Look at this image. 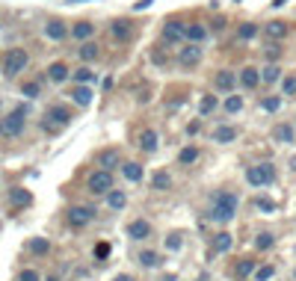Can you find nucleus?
I'll list each match as a JSON object with an SVG mask.
<instances>
[{
    "label": "nucleus",
    "instance_id": "obj_1",
    "mask_svg": "<svg viewBox=\"0 0 296 281\" xmlns=\"http://www.w3.org/2000/svg\"><path fill=\"white\" fill-rule=\"evenodd\" d=\"M237 216V195L234 192H219L210 204V219L216 222H231Z\"/></svg>",
    "mask_w": 296,
    "mask_h": 281
},
{
    "label": "nucleus",
    "instance_id": "obj_2",
    "mask_svg": "<svg viewBox=\"0 0 296 281\" xmlns=\"http://www.w3.org/2000/svg\"><path fill=\"white\" fill-rule=\"evenodd\" d=\"M24 116H27L24 107H18V110H12L9 116H3V119H0V136H6V139L18 136V133L24 130Z\"/></svg>",
    "mask_w": 296,
    "mask_h": 281
},
{
    "label": "nucleus",
    "instance_id": "obj_3",
    "mask_svg": "<svg viewBox=\"0 0 296 281\" xmlns=\"http://www.w3.org/2000/svg\"><path fill=\"white\" fill-rule=\"evenodd\" d=\"M30 63V57H27V51H21V48H12L9 54H6V60H3V74L6 77H15V74H21L24 68Z\"/></svg>",
    "mask_w": 296,
    "mask_h": 281
},
{
    "label": "nucleus",
    "instance_id": "obj_4",
    "mask_svg": "<svg viewBox=\"0 0 296 281\" xmlns=\"http://www.w3.org/2000/svg\"><path fill=\"white\" fill-rule=\"evenodd\" d=\"M246 181H249L252 187H266V184H272V181H275V169H272L269 163L249 166V169H246Z\"/></svg>",
    "mask_w": 296,
    "mask_h": 281
},
{
    "label": "nucleus",
    "instance_id": "obj_5",
    "mask_svg": "<svg viewBox=\"0 0 296 281\" xmlns=\"http://www.w3.org/2000/svg\"><path fill=\"white\" fill-rule=\"evenodd\" d=\"M86 187H89L92 195H107V192L113 189V172H107V169L92 172V175H89V181H86Z\"/></svg>",
    "mask_w": 296,
    "mask_h": 281
},
{
    "label": "nucleus",
    "instance_id": "obj_6",
    "mask_svg": "<svg viewBox=\"0 0 296 281\" xmlns=\"http://www.w3.org/2000/svg\"><path fill=\"white\" fill-rule=\"evenodd\" d=\"M68 119H71V113H68L66 107H54V110H48V119H45V130H60V127L68 125Z\"/></svg>",
    "mask_w": 296,
    "mask_h": 281
},
{
    "label": "nucleus",
    "instance_id": "obj_7",
    "mask_svg": "<svg viewBox=\"0 0 296 281\" xmlns=\"http://www.w3.org/2000/svg\"><path fill=\"white\" fill-rule=\"evenodd\" d=\"M163 39L166 42H181V39H187V24L178 21V18H169L163 24Z\"/></svg>",
    "mask_w": 296,
    "mask_h": 281
},
{
    "label": "nucleus",
    "instance_id": "obj_8",
    "mask_svg": "<svg viewBox=\"0 0 296 281\" xmlns=\"http://www.w3.org/2000/svg\"><path fill=\"white\" fill-rule=\"evenodd\" d=\"M95 219V210L92 207H71L68 210V222L74 225V228H83V225H89Z\"/></svg>",
    "mask_w": 296,
    "mask_h": 281
},
{
    "label": "nucleus",
    "instance_id": "obj_9",
    "mask_svg": "<svg viewBox=\"0 0 296 281\" xmlns=\"http://www.w3.org/2000/svg\"><path fill=\"white\" fill-rule=\"evenodd\" d=\"M178 63L184 65V68H193V65H198V63H201V48H198V45H187V48H181Z\"/></svg>",
    "mask_w": 296,
    "mask_h": 281
},
{
    "label": "nucleus",
    "instance_id": "obj_10",
    "mask_svg": "<svg viewBox=\"0 0 296 281\" xmlns=\"http://www.w3.org/2000/svg\"><path fill=\"white\" fill-rule=\"evenodd\" d=\"M139 148H142L145 154H154V151L160 148V136H157V130H142V133H139Z\"/></svg>",
    "mask_w": 296,
    "mask_h": 281
},
{
    "label": "nucleus",
    "instance_id": "obj_11",
    "mask_svg": "<svg viewBox=\"0 0 296 281\" xmlns=\"http://www.w3.org/2000/svg\"><path fill=\"white\" fill-rule=\"evenodd\" d=\"M272 139H275L278 145H290V142L296 139V130H293V125H287V122L275 125V130H272Z\"/></svg>",
    "mask_w": 296,
    "mask_h": 281
},
{
    "label": "nucleus",
    "instance_id": "obj_12",
    "mask_svg": "<svg viewBox=\"0 0 296 281\" xmlns=\"http://www.w3.org/2000/svg\"><path fill=\"white\" fill-rule=\"evenodd\" d=\"M237 80H240V86H243V89H255V86L261 83V71H258V68H252V65H246V68L240 71V77H237Z\"/></svg>",
    "mask_w": 296,
    "mask_h": 281
},
{
    "label": "nucleus",
    "instance_id": "obj_13",
    "mask_svg": "<svg viewBox=\"0 0 296 281\" xmlns=\"http://www.w3.org/2000/svg\"><path fill=\"white\" fill-rule=\"evenodd\" d=\"M148 234H151V225L145 219H133L131 225H128V237L131 240H145Z\"/></svg>",
    "mask_w": 296,
    "mask_h": 281
},
{
    "label": "nucleus",
    "instance_id": "obj_14",
    "mask_svg": "<svg viewBox=\"0 0 296 281\" xmlns=\"http://www.w3.org/2000/svg\"><path fill=\"white\" fill-rule=\"evenodd\" d=\"M237 133H240L237 127H231V125H219L216 130H213V139H216L219 145H228V142H234V139H237Z\"/></svg>",
    "mask_w": 296,
    "mask_h": 281
},
{
    "label": "nucleus",
    "instance_id": "obj_15",
    "mask_svg": "<svg viewBox=\"0 0 296 281\" xmlns=\"http://www.w3.org/2000/svg\"><path fill=\"white\" fill-rule=\"evenodd\" d=\"M290 33V24L287 21H269L266 24V39H284Z\"/></svg>",
    "mask_w": 296,
    "mask_h": 281
},
{
    "label": "nucleus",
    "instance_id": "obj_16",
    "mask_svg": "<svg viewBox=\"0 0 296 281\" xmlns=\"http://www.w3.org/2000/svg\"><path fill=\"white\" fill-rule=\"evenodd\" d=\"M45 36H48V39H54V42H60V39H66V36H68V27L63 24V21H48Z\"/></svg>",
    "mask_w": 296,
    "mask_h": 281
},
{
    "label": "nucleus",
    "instance_id": "obj_17",
    "mask_svg": "<svg viewBox=\"0 0 296 281\" xmlns=\"http://www.w3.org/2000/svg\"><path fill=\"white\" fill-rule=\"evenodd\" d=\"M92 33H95V24H92V21H80V24H74V27H71V36H74V39H80V42H86Z\"/></svg>",
    "mask_w": 296,
    "mask_h": 281
},
{
    "label": "nucleus",
    "instance_id": "obj_18",
    "mask_svg": "<svg viewBox=\"0 0 296 281\" xmlns=\"http://www.w3.org/2000/svg\"><path fill=\"white\" fill-rule=\"evenodd\" d=\"M98 163H101V169H113V166H119V151L116 148H107V151H101L98 154Z\"/></svg>",
    "mask_w": 296,
    "mask_h": 281
},
{
    "label": "nucleus",
    "instance_id": "obj_19",
    "mask_svg": "<svg viewBox=\"0 0 296 281\" xmlns=\"http://www.w3.org/2000/svg\"><path fill=\"white\" fill-rule=\"evenodd\" d=\"M231 234L228 231H219L216 237H213V251H219V254H225V251H231Z\"/></svg>",
    "mask_w": 296,
    "mask_h": 281
},
{
    "label": "nucleus",
    "instance_id": "obj_20",
    "mask_svg": "<svg viewBox=\"0 0 296 281\" xmlns=\"http://www.w3.org/2000/svg\"><path fill=\"white\" fill-rule=\"evenodd\" d=\"M107 204H110L113 210H122V207L128 204V195H125L122 189H110V192H107Z\"/></svg>",
    "mask_w": 296,
    "mask_h": 281
},
{
    "label": "nucleus",
    "instance_id": "obj_21",
    "mask_svg": "<svg viewBox=\"0 0 296 281\" xmlns=\"http://www.w3.org/2000/svg\"><path fill=\"white\" fill-rule=\"evenodd\" d=\"M234 83H237V77H234L231 71H219V74H216V89H219V92H231Z\"/></svg>",
    "mask_w": 296,
    "mask_h": 281
},
{
    "label": "nucleus",
    "instance_id": "obj_22",
    "mask_svg": "<svg viewBox=\"0 0 296 281\" xmlns=\"http://www.w3.org/2000/svg\"><path fill=\"white\" fill-rule=\"evenodd\" d=\"M9 198H12V204H15V207H24V204H30V201H33V195H30L27 189H21V187L9 189Z\"/></svg>",
    "mask_w": 296,
    "mask_h": 281
},
{
    "label": "nucleus",
    "instance_id": "obj_23",
    "mask_svg": "<svg viewBox=\"0 0 296 281\" xmlns=\"http://www.w3.org/2000/svg\"><path fill=\"white\" fill-rule=\"evenodd\" d=\"M71 98H74V104L89 107V104H92V89H89V86H77V89L71 92Z\"/></svg>",
    "mask_w": 296,
    "mask_h": 281
},
{
    "label": "nucleus",
    "instance_id": "obj_24",
    "mask_svg": "<svg viewBox=\"0 0 296 281\" xmlns=\"http://www.w3.org/2000/svg\"><path fill=\"white\" fill-rule=\"evenodd\" d=\"M187 39H190L193 45H201V42L207 39V30H204L201 24H187Z\"/></svg>",
    "mask_w": 296,
    "mask_h": 281
},
{
    "label": "nucleus",
    "instance_id": "obj_25",
    "mask_svg": "<svg viewBox=\"0 0 296 281\" xmlns=\"http://www.w3.org/2000/svg\"><path fill=\"white\" fill-rule=\"evenodd\" d=\"M48 77H51L54 83H63V80H68V68L63 63H54L48 68Z\"/></svg>",
    "mask_w": 296,
    "mask_h": 281
},
{
    "label": "nucleus",
    "instance_id": "obj_26",
    "mask_svg": "<svg viewBox=\"0 0 296 281\" xmlns=\"http://www.w3.org/2000/svg\"><path fill=\"white\" fill-rule=\"evenodd\" d=\"M216 104H219L216 95H204V98L198 101V113H201V116H210V113L216 110Z\"/></svg>",
    "mask_w": 296,
    "mask_h": 281
},
{
    "label": "nucleus",
    "instance_id": "obj_27",
    "mask_svg": "<svg viewBox=\"0 0 296 281\" xmlns=\"http://www.w3.org/2000/svg\"><path fill=\"white\" fill-rule=\"evenodd\" d=\"M122 172H125V178L133 181V184H136V181H142V166H139V163H125V166H122Z\"/></svg>",
    "mask_w": 296,
    "mask_h": 281
},
{
    "label": "nucleus",
    "instance_id": "obj_28",
    "mask_svg": "<svg viewBox=\"0 0 296 281\" xmlns=\"http://www.w3.org/2000/svg\"><path fill=\"white\" fill-rule=\"evenodd\" d=\"M151 187L166 192V189H172V178L166 175V172H154V178H151Z\"/></svg>",
    "mask_w": 296,
    "mask_h": 281
},
{
    "label": "nucleus",
    "instance_id": "obj_29",
    "mask_svg": "<svg viewBox=\"0 0 296 281\" xmlns=\"http://www.w3.org/2000/svg\"><path fill=\"white\" fill-rule=\"evenodd\" d=\"M110 33H113V39H128L131 36V24L128 21H113V27H110Z\"/></svg>",
    "mask_w": 296,
    "mask_h": 281
},
{
    "label": "nucleus",
    "instance_id": "obj_30",
    "mask_svg": "<svg viewBox=\"0 0 296 281\" xmlns=\"http://www.w3.org/2000/svg\"><path fill=\"white\" fill-rule=\"evenodd\" d=\"M98 57H101L98 45H92V42H86V45L80 48V60H86V63H92V60H98Z\"/></svg>",
    "mask_w": 296,
    "mask_h": 281
},
{
    "label": "nucleus",
    "instance_id": "obj_31",
    "mask_svg": "<svg viewBox=\"0 0 296 281\" xmlns=\"http://www.w3.org/2000/svg\"><path fill=\"white\" fill-rule=\"evenodd\" d=\"M178 160H181V166H190V163H196V160H198V148H196V145H187V148L178 154Z\"/></svg>",
    "mask_w": 296,
    "mask_h": 281
},
{
    "label": "nucleus",
    "instance_id": "obj_32",
    "mask_svg": "<svg viewBox=\"0 0 296 281\" xmlns=\"http://www.w3.org/2000/svg\"><path fill=\"white\" fill-rule=\"evenodd\" d=\"M278 77H281V68H278V65H266L261 71V80H266V83H275Z\"/></svg>",
    "mask_w": 296,
    "mask_h": 281
},
{
    "label": "nucleus",
    "instance_id": "obj_33",
    "mask_svg": "<svg viewBox=\"0 0 296 281\" xmlns=\"http://www.w3.org/2000/svg\"><path fill=\"white\" fill-rule=\"evenodd\" d=\"M48 249H51V243H48L45 237H36V240H30V251H33V254H48Z\"/></svg>",
    "mask_w": 296,
    "mask_h": 281
},
{
    "label": "nucleus",
    "instance_id": "obj_34",
    "mask_svg": "<svg viewBox=\"0 0 296 281\" xmlns=\"http://www.w3.org/2000/svg\"><path fill=\"white\" fill-rule=\"evenodd\" d=\"M139 263L142 266H160V254L157 251H142L139 254Z\"/></svg>",
    "mask_w": 296,
    "mask_h": 281
},
{
    "label": "nucleus",
    "instance_id": "obj_35",
    "mask_svg": "<svg viewBox=\"0 0 296 281\" xmlns=\"http://www.w3.org/2000/svg\"><path fill=\"white\" fill-rule=\"evenodd\" d=\"M243 110V98L240 95H228L225 98V113H240Z\"/></svg>",
    "mask_w": 296,
    "mask_h": 281
},
{
    "label": "nucleus",
    "instance_id": "obj_36",
    "mask_svg": "<svg viewBox=\"0 0 296 281\" xmlns=\"http://www.w3.org/2000/svg\"><path fill=\"white\" fill-rule=\"evenodd\" d=\"M237 36H240L243 42H249V39H255V36H258V27H255V24H240Z\"/></svg>",
    "mask_w": 296,
    "mask_h": 281
},
{
    "label": "nucleus",
    "instance_id": "obj_37",
    "mask_svg": "<svg viewBox=\"0 0 296 281\" xmlns=\"http://www.w3.org/2000/svg\"><path fill=\"white\" fill-rule=\"evenodd\" d=\"M272 243H275V237L272 234H258V240H255V249H272Z\"/></svg>",
    "mask_w": 296,
    "mask_h": 281
},
{
    "label": "nucleus",
    "instance_id": "obj_38",
    "mask_svg": "<svg viewBox=\"0 0 296 281\" xmlns=\"http://www.w3.org/2000/svg\"><path fill=\"white\" fill-rule=\"evenodd\" d=\"M261 107L266 110V113H278V107H281V98H275V95H272V98H263Z\"/></svg>",
    "mask_w": 296,
    "mask_h": 281
},
{
    "label": "nucleus",
    "instance_id": "obj_39",
    "mask_svg": "<svg viewBox=\"0 0 296 281\" xmlns=\"http://www.w3.org/2000/svg\"><path fill=\"white\" fill-rule=\"evenodd\" d=\"M181 246H184L181 234H169V237H166V249H169V251H178Z\"/></svg>",
    "mask_w": 296,
    "mask_h": 281
},
{
    "label": "nucleus",
    "instance_id": "obj_40",
    "mask_svg": "<svg viewBox=\"0 0 296 281\" xmlns=\"http://www.w3.org/2000/svg\"><path fill=\"white\" fill-rule=\"evenodd\" d=\"M252 269H255V260H240V263H237V275H240V278H246Z\"/></svg>",
    "mask_w": 296,
    "mask_h": 281
},
{
    "label": "nucleus",
    "instance_id": "obj_41",
    "mask_svg": "<svg viewBox=\"0 0 296 281\" xmlns=\"http://www.w3.org/2000/svg\"><path fill=\"white\" fill-rule=\"evenodd\" d=\"M272 272H275L272 266H258V269H255V278H258V281H266V278H272Z\"/></svg>",
    "mask_w": 296,
    "mask_h": 281
},
{
    "label": "nucleus",
    "instance_id": "obj_42",
    "mask_svg": "<svg viewBox=\"0 0 296 281\" xmlns=\"http://www.w3.org/2000/svg\"><path fill=\"white\" fill-rule=\"evenodd\" d=\"M281 89H284V95H296V77H284Z\"/></svg>",
    "mask_w": 296,
    "mask_h": 281
},
{
    "label": "nucleus",
    "instance_id": "obj_43",
    "mask_svg": "<svg viewBox=\"0 0 296 281\" xmlns=\"http://www.w3.org/2000/svg\"><path fill=\"white\" fill-rule=\"evenodd\" d=\"M74 77H77V80H80V83H89V80H92V77H95V74H92V71H89V68H77V71H74Z\"/></svg>",
    "mask_w": 296,
    "mask_h": 281
},
{
    "label": "nucleus",
    "instance_id": "obj_44",
    "mask_svg": "<svg viewBox=\"0 0 296 281\" xmlns=\"http://www.w3.org/2000/svg\"><path fill=\"white\" fill-rule=\"evenodd\" d=\"M255 204H258V210H266V213H272V210H275V201H269V198H258Z\"/></svg>",
    "mask_w": 296,
    "mask_h": 281
},
{
    "label": "nucleus",
    "instance_id": "obj_45",
    "mask_svg": "<svg viewBox=\"0 0 296 281\" xmlns=\"http://www.w3.org/2000/svg\"><path fill=\"white\" fill-rule=\"evenodd\" d=\"M107 254H110V243H98V246H95V257H98V260H104Z\"/></svg>",
    "mask_w": 296,
    "mask_h": 281
},
{
    "label": "nucleus",
    "instance_id": "obj_46",
    "mask_svg": "<svg viewBox=\"0 0 296 281\" xmlns=\"http://www.w3.org/2000/svg\"><path fill=\"white\" fill-rule=\"evenodd\" d=\"M21 92L27 95V98H36V95H39V83H24V89H21Z\"/></svg>",
    "mask_w": 296,
    "mask_h": 281
},
{
    "label": "nucleus",
    "instance_id": "obj_47",
    "mask_svg": "<svg viewBox=\"0 0 296 281\" xmlns=\"http://www.w3.org/2000/svg\"><path fill=\"white\" fill-rule=\"evenodd\" d=\"M21 281H39V272H36V269H24V272H21Z\"/></svg>",
    "mask_w": 296,
    "mask_h": 281
},
{
    "label": "nucleus",
    "instance_id": "obj_48",
    "mask_svg": "<svg viewBox=\"0 0 296 281\" xmlns=\"http://www.w3.org/2000/svg\"><path fill=\"white\" fill-rule=\"evenodd\" d=\"M187 133H190V136L201 133V122H190V125H187Z\"/></svg>",
    "mask_w": 296,
    "mask_h": 281
},
{
    "label": "nucleus",
    "instance_id": "obj_49",
    "mask_svg": "<svg viewBox=\"0 0 296 281\" xmlns=\"http://www.w3.org/2000/svg\"><path fill=\"white\" fill-rule=\"evenodd\" d=\"M151 3H154V0H139V3H136V6H133V9H148V6H151Z\"/></svg>",
    "mask_w": 296,
    "mask_h": 281
},
{
    "label": "nucleus",
    "instance_id": "obj_50",
    "mask_svg": "<svg viewBox=\"0 0 296 281\" xmlns=\"http://www.w3.org/2000/svg\"><path fill=\"white\" fill-rule=\"evenodd\" d=\"M116 281H133L131 275H116Z\"/></svg>",
    "mask_w": 296,
    "mask_h": 281
},
{
    "label": "nucleus",
    "instance_id": "obj_51",
    "mask_svg": "<svg viewBox=\"0 0 296 281\" xmlns=\"http://www.w3.org/2000/svg\"><path fill=\"white\" fill-rule=\"evenodd\" d=\"M160 281H178V278H175V275H163Z\"/></svg>",
    "mask_w": 296,
    "mask_h": 281
},
{
    "label": "nucleus",
    "instance_id": "obj_52",
    "mask_svg": "<svg viewBox=\"0 0 296 281\" xmlns=\"http://www.w3.org/2000/svg\"><path fill=\"white\" fill-rule=\"evenodd\" d=\"M290 169H293V172H296V157H293V160H290Z\"/></svg>",
    "mask_w": 296,
    "mask_h": 281
},
{
    "label": "nucleus",
    "instance_id": "obj_53",
    "mask_svg": "<svg viewBox=\"0 0 296 281\" xmlns=\"http://www.w3.org/2000/svg\"><path fill=\"white\" fill-rule=\"evenodd\" d=\"M293 278H296V272H293Z\"/></svg>",
    "mask_w": 296,
    "mask_h": 281
}]
</instances>
